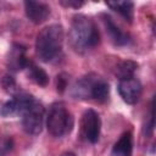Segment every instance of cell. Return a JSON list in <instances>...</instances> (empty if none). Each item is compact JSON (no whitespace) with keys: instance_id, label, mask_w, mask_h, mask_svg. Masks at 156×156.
Wrapping results in <instances>:
<instances>
[{"instance_id":"obj_9","label":"cell","mask_w":156,"mask_h":156,"mask_svg":"<svg viewBox=\"0 0 156 156\" xmlns=\"http://www.w3.org/2000/svg\"><path fill=\"white\" fill-rule=\"evenodd\" d=\"M101 21H102V24L105 27V30L107 33V35L110 37L111 41L115 44V45H118V46H122V45H127L129 41H130V38L129 35L123 32L115 22L113 20L108 16V15H101Z\"/></svg>"},{"instance_id":"obj_17","label":"cell","mask_w":156,"mask_h":156,"mask_svg":"<svg viewBox=\"0 0 156 156\" xmlns=\"http://www.w3.org/2000/svg\"><path fill=\"white\" fill-rule=\"evenodd\" d=\"M60 4L65 7H73V9H79L80 6L84 5V1L80 0H61Z\"/></svg>"},{"instance_id":"obj_2","label":"cell","mask_w":156,"mask_h":156,"mask_svg":"<svg viewBox=\"0 0 156 156\" xmlns=\"http://www.w3.org/2000/svg\"><path fill=\"white\" fill-rule=\"evenodd\" d=\"M63 28L61 24H50L43 28L35 39V52L43 62L52 61L61 52Z\"/></svg>"},{"instance_id":"obj_10","label":"cell","mask_w":156,"mask_h":156,"mask_svg":"<svg viewBox=\"0 0 156 156\" xmlns=\"http://www.w3.org/2000/svg\"><path fill=\"white\" fill-rule=\"evenodd\" d=\"M28 58L26 57V49L20 44H13L10 49L9 57H7V66L11 71H21L26 68Z\"/></svg>"},{"instance_id":"obj_11","label":"cell","mask_w":156,"mask_h":156,"mask_svg":"<svg viewBox=\"0 0 156 156\" xmlns=\"http://www.w3.org/2000/svg\"><path fill=\"white\" fill-rule=\"evenodd\" d=\"M28 96H29V94H26V93H20V94L15 95L11 100H9L7 102H5L2 105V107L0 108V115L4 117L20 115V112H21L22 107L24 106Z\"/></svg>"},{"instance_id":"obj_20","label":"cell","mask_w":156,"mask_h":156,"mask_svg":"<svg viewBox=\"0 0 156 156\" xmlns=\"http://www.w3.org/2000/svg\"><path fill=\"white\" fill-rule=\"evenodd\" d=\"M61 156H76L73 152H65V154H62Z\"/></svg>"},{"instance_id":"obj_8","label":"cell","mask_w":156,"mask_h":156,"mask_svg":"<svg viewBox=\"0 0 156 156\" xmlns=\"http://www.w3.org/2000/svg\"><path fill=\"white\" fill-rule=\"evenodd\" d=\"M24 11L30 22L40 24L50 16V7L45 2L40 1H24Z\"/></svg>"},{"instance_id":"obj_18","label":"cell","mask_w":156,"mask_h":156,"mask_svg":"<svg viewBox=\"0 0 156 156\" xmlns=\"http://www.w3.org/2000/svg\"><path fill=\"white\" fill-rule=\"evenodd\" d=\"M67 76L65 74V73H62V74H60V76H57V90L61 93V91H63L65 89H66V87H67V78H66Z\"/></svg>"},{"instance_id":"obj_15","label":"cell","mask_w":156,"mask_h":156,"mask_svg":"<svg viewBox=\"0 0 156 156\" xmlns=\"http://www.w3.org/2000/svg\"><path fill=\"white\" fill-rule=\"evenodd\" d=\"M136 68H138V63L136 62H134L132 60L122 61L116 67V76L118 77L119 80L134 77V72L136 71Z\"/></svg>"},{"instance_id":"obj_6","label":"cell","mask_w":156,"mask_h":156,"mask_svg":"<svg viewBox=\"0 0 156 156\" xmlns=\"http://www.w3.org/2000/svg\"><path fill=\"white\" fill-rule=\"evenodd\" d=\"M101 130V119L96 111L89 108L84 111L80 119V136L83 140L95 144L99 140Z\"/></svg>"},{"instance_id":"obj_5","label":"cell","mask_w":156,"mask_h":156,"mask_svg":"<svg viewBox=\"0 0 156 156\" xmlns=\"http://www.w3.org/2000/svg\"><path fill=\"white\" fill-rule=\"evenodd\" d=\"M44 112L45 110L43 104L34 96L29 95L20 112L22 127L26 133L30 135H38L41 132L44 123Z\"/></svg>"},{"instance_id":"obj_16","label":"cell","mask_w":156,"mask_h":156,"mask_svg":"<svg viewBox=\"0 0 156 156\" xmlns=\"http://www.w3.org/2000/svg\"><path fill=\"white\" fill-rule=\"evenodd\" d=\"M1 84L5 88V90H7V91H13L15 87H16V83H15L13 78L10 77V76H5L2 78V80H1Z\"/></svg>"},{"instance_id":"obj_4","label":"cell","mask_w":156,"mask_h":156,"mask_svg":"<svg viewBox=\"0 0 156 156\" xmlns=\"http://www.w3.org/2000/svg\"><path fill=\"white\" fill-rule=\"evenodd\" d=\"M73 116L63 102H54L48 112L46 128L52 136H63L73 129Z\"/></svg>"},{"instance_id":"obj_3","label":"cell","mask_w":156,"mask_h":156,"mask_svg":"<svg viewBox=\"0 0 156 156\" xmlns=\"http://www.w3.org/2000/svg\"><path fill=\"white\" fill-rule=\"evenodd\" d=\"M71 94L76 99L105 102L110 95V85L102 77L90 73L79 78L74 83Z\"/></svg>"},{"instance_id":"obj_12","label":"cell","mask_w":156,"mask_h":156,"mask_svg":"<svg viewBox=\"0 0 156 156\" xmlns=\"http://www.w3.org/2000/svg\"><path fill=\"white\" fill-rule=\"evenodd\" d=\"M132 150H133L132 133L126 132L121 135V138L113 145L111 156H132Z\"/></svg>"},{"instance_id":"obj_13","label":"cell","mask_w":156,"mask_h":156,"mask_svg":"<svg viewBox=\"0 0 156 156\" xmlns=\"http://www.w3.org/2000/svg\"><path fill=\"white\" fill-rule=\"evenodd\" d=\"M24 69H27V74H28V77L35 83V84H38V85H40V87H45V85H48V83H49V76L46 74V72L41 68V67H39L37 63H34L32 60H28L27 61V65H26V68Z\"/></svg>"},{"instance_id":"obj_1","label":"cell","mask_w":156,"mask_h":156,"mask_svg":"<svg viewBox=\"0 0 156 156\" xmlns=\"http://www.w3.org/2000/svg\"><path fill=\"white\" fill-rule=\"evenodd\" d=\"M68 39L72 49L76 52L83 54L99 44L100 34L95 23L89 17L76 15L71 23Z\"/></svg>"},{"instance_id":"obj_19","label":"cell","mask_w":156,"mask_h":156,"mask_svg":"<svg viewBox=\"0 0 156 156\" xmlns=\"http://www.w3.org/2000/svg\"><path fill=\"white\" fill-rule=\"evenodd\" d=\"M12 149V140L11 139H7L5 143H4V145L0 147V155H4L5 152H7L9 150H11Z\"/></svg>"},{"instance_id":"obj_7","label":"cell","mask_w":156,"mask_h":156,"mask_svg":"<svg viewBox=\"0 0 156 156\" xmlns=\"http://www.w3.org/2000/svg\"><path fill=\"white\" fill-rule=\"evenodd\" d=\"M141 91H143L141 83L135 77L121 79L118 83V93L123 99V101L129 105H133L139 101L141 96Z\"/></svg>"},{"instance_id":"obj_14","label":"cell","mask_w":156,"mask_h":156,"mask_svg":"<svg viewBox=\"0 0 156 156\" xmlns=\"http://www.w3.org/2000/svg\"><path fill=\"white\" fill-rule=\"evenodd\" d=\"M106 5L110 9H112L113 11H116L117 13H119L123 18L132 22L133 15H134V4L133 2H130V1H108V2H106Z\"/></svg>"}]
</instances>
